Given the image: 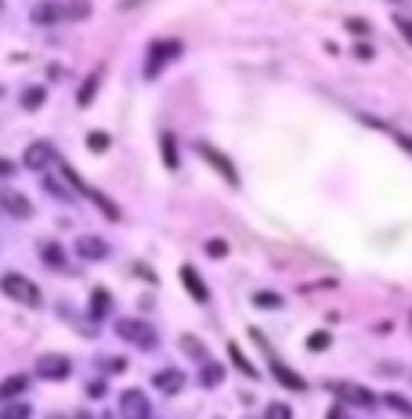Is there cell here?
I'll return each instance as SVG.
<instances>
[{"label": "cell", "mask_w": 412, "mask_h": 419, "mask_svg": "<svg viewBox=\"0 0 412 419\" xmlns=\"http://www.w3.org/2000/svg\"><path fill=\"white\" fill-rule=\"evenodd\" d=\"M0 293L18 304H26V307H36L40 304V289L26 279V275H18V271H8L4 279H0Z\"/></svg>", "instance_id": "6da1fadb"}, {"label": "cell", "mask_w": 412, "mask_h": 419, "mask_svg": "<svg viewBox=\"0 0 412 419\" xmlns=\"http://www.w3.org/2000/svg\"><path fill=\"white\" fill-rule=\"evenodd\" d=\"M178 54H181V40H156V44L148 47V58H145V76L156 80Z\"/></svg>", "instance_id": "7a4b0ae2"}, {"label": "cell", "mask_w": 412, "mask_h": 419, "mask_svg": "<svg viewBox=\"0 0 412 419\" xmlns=\"http://www.w3.org/2000/svg\"><path fill=\"white\" fill-rule=\"evenodd\" d=\"M116 332L123 340L138 344V347H156V325H148L145 318H120Z\"/></svg>", "instance_id": "3957f363"}, {"label": "cell", "mask_w": 412, "mask_h": 419, "mask_svg": "<svg viewBox=\"0 0 412 419\" xmlns=\"http://www.w3.org/2000/svg\"><path fill=\"white\" fill-rule=\"evenodd\" d=\"M329 390L340 397L343 405H362V409H373V405H376V394L369 390V387H362V383H347V380H336V383H329Z\"/></svg>", "instance_id": "277c9868"}, {"label": "cell", "mask_w": 412, "mask_h": 419, "mask_svg": "<svg viewBox=\"0 0 412 419\" xmlns=\"http://www.w3.org/2000/svg\"><path fill=\"white\" fill-rule=\"evenodd\" d=\"M62 174H65V177H69V184H73V188H80V192H83L87 199H91V203H94V206L101 210V214L108 217V221H120V210H116L113 203H108V196H101V192H94V188H91V184H87V181H80V177H76V170H73V166H62Z\"/></svg>", "instance_id": "5b68a950"}, {"label": "cell", "mask_w": 412, "mask_h": 419, "mask_svg": "<svg viewBox=\"0 0 412 419\" xmlns=\"http://www.w3.org/2000/svg\"><path fill=\"white\" fill-rule=\"evenodd\" d=\"M195 152H199V156H203V159H206V163H210L213 170L221 174V177H225V181H228L232 188H239V174H235V163H232V159H228L225 152H217L213 145H206V141H199V145H195Z\"/></svg>", "instance_id": "8992f818"}, {"label": "cell", "mask_w": 412, "mask_h": 419, "mask_svg": "<svg viewBox=\"0 0 412 419\" xmlns=\"http://www.w3.org/2000/svg\"><path fill=\"white\" fill-rule=\"evenodd\" d=\"M120 416H123V419H148V416H152L148 397H145L141 390H123V397H120Z\"/></svg>", "instance_id": "52a82bcc"}, {"label": "cell", "mask_w": 412, "mask_h": 419, "mask_svg": "<svg viewBox=\"0 0 412 419\" xmlns=\"http://www.w3.org/2000/svg\"><path fill=\"white\" fill-rule=\"evenodd\" d=\"M36 372L43 376V380H65V376L73 372V362L65 358V354H40Z\"/></svg>", "instance_id": "ba28073f"}, {"label": "cell", "mask_w": 412, "mask_h": 419, "mask_svg": "<svg viewBox=\"0 0 412 419\" xmlns=\"http://www.w3.org/2000/svg\"><path fill=\"white\" fill-rule=\"evenodd\" d=\"M51 163H55V149L48 141H33L26 149V166H29V170H48Z\"/></svg>", "instance_id": "9c48e42d"}, {"label": "cell", "mask_w": 412, "mask_h": 419, "mask_svg": "<svg viewBox=\"0 0 412 419\" xmlns=\"http://www.w3.org/2000/svg\"><path fill=\"white\" fill-rule=\"evenodd\" d=\"M76 253H80L83 260H105V257H108V242L98 239V235H80V239H76Z\"/></svg>", "instance_id": "30bf717a"}, {"label": "cell", "mask_w": 412, "mask_h": 419, "mask_svg": "<svg viewBox=\"0 0 412 419\" xmlns=\"http://www.w3.org/2000/svg\"><path fill=\"white\" fill-rule=\"evenodd\" d=\"M181 282H185V289L192 293V300H199V304L210 300V289H206V282L199 279V271H195L192 264H181Z\"/></svg>", "instance_id": "8fae6325"}, {"label": "cell", "mask_w": 412, "mask_h": 419, "mask_svg": "<svg viewBox=\"0 0 412 419\" xmlns=\"http://www.w3.org/2000/svg\"><path fill=\"white\" fill-rule=\"evenodd\" d=\"M152 387H156L159 394H178V390L185 387V372H178V369H163V372L152 376Z\"/></svg>", "instance_id": "7c38bea8"}, {"label": "cell", "mask_w": 412, "mask_h": 419, "mask_svg": "<svg viewBox=\"0 0 412 419\" xmlns=\"http://www.w3.org/2000/svg\"><path fill=\"white\" fill-rule=\"evenodd\" d=\"M0 206H4L11 217H29L33 214V203L22 192H0Z\"/></svg>", "instance_id": "4fadbf2b"}, {"label": "cell", "mask_w": 412, "mask_h": 419, "mask_svg": "<svg viewBox=\"0 0 412 419\" xmlns=\"http://www.w3.org/2000/svg\"><path fill=\"white\" fill-rule=\"evenodd\" d=\"M26 387H29V376H26V372L8 376V380L0 383V405H4V402H15V397H18L22 390H26Z\"/></svg>", "instance_id": "5bb4252c"}, {"label": "cell", "mask_w": 412, "mask_h": 419, "mask_svg": "<svg viewBox=\"0 0 412 419\" xmlns=\"http://www.w3.org/2000/svg\"><path fill=\"white\" fill-rule=\"evenodd\" d=\"M271 372H275V380L282 387H290V390H304V376H297L290 365H282V362H271Z\"/></svg>", "instance_id": "9a60e30c"}, {"label": "cell", "mask_w": 412, "mask_h": 419, "mask_svg": "<svg viewBox=\"0 0 412 419\" xmlns=\"http://www.w3.org/2000/svg\"><path fill=\"white\" fill-rule=\"evenodd\" d=\"M29 416H33L29 402H4L0 405V419H29Z\"/></svg>", "instance_id": "2e32d148"}, {"label": "cell", "mask_w": 412, "mask_h": 419, "mask_svg": "<svg viewBox=\"0 0 412 419\" xmlns=\"http://www.w3.org/2000/svg\"><path fill=\"white\" fill-rule=\"evenodd\" d=\"M159 149H163V159H166V170H178V141H173V134L159 138Z\"/></svg>", "instance_id": "e0dca14e"}, {"label": "cell", "mask_w": 412, "mask_h": 419, "mask_svg": "<svg viewBox=\"0 0 412 419\" xmlns=\"http://www.w3.org/2000/svg\"><path fill=\"white\" fill-rule=\"evenodd\" d=\"M98 80H101V73H91V76L83 80V87H80V94H76L80 105H91V98H94V91H98Z\"/></svg>", "instance_id": "ac0fdd59"}, {"label": "cell", "mask_w": 412, "mask_h": 419, "mask_svg": "<svg viewBox=\"0 0 412 419\" xmlns=\"http://www.w3.org/2000/svg\"><path fill=\"white\" fill-rule=\"evenodd\" d=\"M108 304H113V297H108L105 289H94V293H91V314H94V318H101V314L108 311Z\"/></svg>", "instance_id": "d6986e66"}, {"label": "cell", "mask_w": 412, "mask_h": 419, "mask_svg": "<svg viewBox=\"0 0 412 419\" xmlns=\"http://www.w3.org/2000/svg\"><path fill=\"white\" fill-rule=\"evenodd\" d=\"M228 354H232V362H235L239 369H243L246 376H253V380H257V376H260V372H257V369H253V365L246 362V354H243V351H239V344H228Z\"/></svg>", "instance_id": "ffe728a7"}, {"label": "cell", "mask_w": 412, "mask_h": 419, "mask_svg": "<svg viewBox=\"0 0 412 419\" xmlns=\"http://www.w3.org/2000/svg\"><path fill=\"white\" fill-rule=\"evenodd\" d=\"M33 18H36V22H43V26L58 22V4H36V8H33Z\"/></svg>", "instance_id": "44dd1931"}, {"label": "cell", "mask_w": 412, "mask_h": 419, "mask_svg": "<svg viewBox=\"0 0 412 419\" xmlns=\"http://www.w3.org/2000/svg\"><path fill=\"white\" fill-rule=\"evenodd\" d=\"M199 380H203V387H213V383H221V380H225V369H221V365H213V362H206Z\"/></svg>", "instance_id": "7402d4cb"}, {"label": "cell", "mask_w": 412, "mask_h": 419, "mask_svg": "<svg viewBox=\"0 0 412 419\" xmlns=\"http://www.w3.org/2000/svg\"><path fill=\"white\" fill-rule=\"evenodd\" d=\"M91 4H58V18H87Z\"/></svg>", "instance_id": "603a6c76"}, {"label": "cell", "mask_w": 412, "mask_h": 419, "mask_svg": "<svg viewBox=\"0 0 412 419\" xmlns=\"http://www.w3.org/2000/svg\"><path fill=\"white\" fill-rule=\"evenodd\" d=\"M43 260H48L51 267H65V253H62V246H58V242H48V246H43Z\"/></svg>", "instance_id": "cb8c5ba5"}, {"label": "cell", "mask_w": 412, "mask_h": 419, "mask_svg": "<svg viewBox=\"0 0 412 419\" xmlns=\"http://www.w3.org/2000/svg\"><path fill=\"white\" fill-rule=\"evenodd\" d=\"M181 347H185V354H192V358L206 362V351H203V344L195 340V337H181Z\"/></svg>", "instance_id": "d4e9b609"}, {"label": "cell", "mask_w": 412, "mask_h": 419, "mask_svg": "<svg viewBox=\"0 0 412 419\" xmlns=\"http://www.w3.org/2000/svg\"><path fill=\"white\" fill-rule=\"evenodd\" d=\"M383 402L395 409V412H402V416H412V405H409V397H402V394H387Z\"/></svg>", "instance_id": "484cf974"}, {"label": "cell", "mask_w": 412, "mask_h": 419, "mask_svg": "<svg viewBox=\"0 0 412 419\" xmlns=\"http://www.w3.org/2000/svg\"><path fill=\"white\" fill-rule=\"evenodd\" d=\"M87 149H91V152H105V149H108V134L91 131V134H87Z\"/></svg>", "instance_id": "4316f807"}, {"label": "cell", "mask_w": 412, "mask_h": 419, "mask_svg": "<svg viewBox=\"0 0 412 419\" xmlns=\"http://www.w3.org/2000/svg\"><path fill=\"white\" fill-rule=\"evenodd\" d=\"M22 105H26V109H40L43 105V87H29L26 94H22Z\"/></svg>", "instance_id": "83f0119b"}, {"label": "cell", "mask_w": 412, "mask_h": 419, "mask_svg": "<svg viewBox=\"0 0 412 419\" xmlns=\"http://www.w3.org/2000/svg\"><path fill=\"white\" fill-rule=\"evenodd\" d=\"M206 253H210L213 260L228 257V242H225V239H210V242H206Z\"/></svg>", "instance_id": "f1b7e54d"}, {"label": "cell", "mask_w": 412, "mask_h": 419, "mask_svg": "<svg viewBox=\"0 0 412 419\" xmlns=\"http://www.w3.org/2000/svg\"><path fill=\"white\" fill-rule=\"evenodd\" d=\"M253 304H257V307H278V304H282V297H278V293H257Z\"/></svg>", "instance_id": "f546056e"}, {"label": "cell", "mask_w": 412, "mask_h": 419, "mask_svg": "<svg viewBox=\"0 0 412 419\" xmlns=\"http://www.w3.org/2000/svg\"><path fill=\"white\" fill-rule=\"evenodd\" d=\"M329 344H333L329 332H311V337H308V347H311V351H325Z\"/></svg>", "instance_id": "4dcf8cb0"}, {"label": "cell", "mask_w": 412, "mask_h": 419, "mask_svg": "<svg viewBox=\"0 0 412 419\" xmlns=\"http://www.w3.org/2000/svg\"><path fill=\"white\" fill-rule=\"evenodd\" d=\"M264 419H290V409L282 405V402H271L268 412H264Z\"/></svg>", "instance_id": "1f68e13d"}, {"label": "cell", "mask_w": 412, "mask_h": 419, "mask_svg": "<svg viewBox=\"0 0 412 419\" xmlns=\"http://www.w3.org/2000/svg\"><path fill=\"white\" fill-rule=\"evenodd\" d=\"M347 29H351L355 36H365V33H369V22H365V18H347Z\"/></svg>", "instance_id": "d6a6232c"}, {"label": "cell", "mask_w": 412, "mask_h": 419, "mask_svg": "<svg viewBox=\"0 0 412 419\" xmlns=\"http://www.w3.org/2000/svg\"><path fill=\"white\" fill-rule=\"evenodd\" d=\"M395 26L402 29V36H405L409 44H412V22H409V18H395Z\"/></svg>", "instance_id": "836d02e7"}, {"label": "cell", "mask_w": 412, "mask_h": 419, "mask_svg": "<svg viewBox=\"0 0 412 419\" xmlns=\"http://www.w3.org/2000/svg\"><path fill=\"white\" fill-rule=\"evenodd\" d=\"M15 174V163L11 159H0V177H11Z\"/></svg>", "instance_id": "e575fe53"}, {"label": "cell", "mask_w": 412, "mask_h": 419, "mask_svg": "<svg viewBox=\"0 0 412 419\" xmlns=\"http://www.w3.org/2000/svg\"><path fill=\"white\" fill-rule=\"evenodd\" d=\"M395 141L402 145V149H405V152H412V138H409V134H395Z\"/></svg>", "instance_id": "d590c367"}, {"label": "cell", "mask_w": 412, "mask_h": 419, "mask_svg": "<svg viewBox=\"0 0 412 419\" xmlns=\"http://www.w3.org/2000/svg\"><path fill=\"white\" fill-rule=\"evenodd\" d=\"M355 54H358V58H373V47H365V44H358V47H355Z\"/></svg>", "instance_id": "8d00e7d4"}, {"label": "cell", "mask_w": 412, "mask_h": 419, "mask_svg": "<svg viewBox=\"0 0 412 419\" xmlns=\"http://www.w3.org/2000/svg\"><path fill=\"white\" fill-rule=\"evenodd\" d=\"M325 419H347V412L336 405V409H329V416H325Z\"/></svg>", "instance_id": "74e56055"}, {"label": "cell", "mask_w": 412, "mask_h": 419, "mask_svg": "<svg viewBox=\"0 0 412 419\" xmlns=\"http://www.w3.org/2000/svg\"><path fill=\"white\" fill-rule=\"evenodd\" d=\"M48 419H62V416H48Z\"/></svg>", "instance_id": "f35d334b"}]
</instances>
